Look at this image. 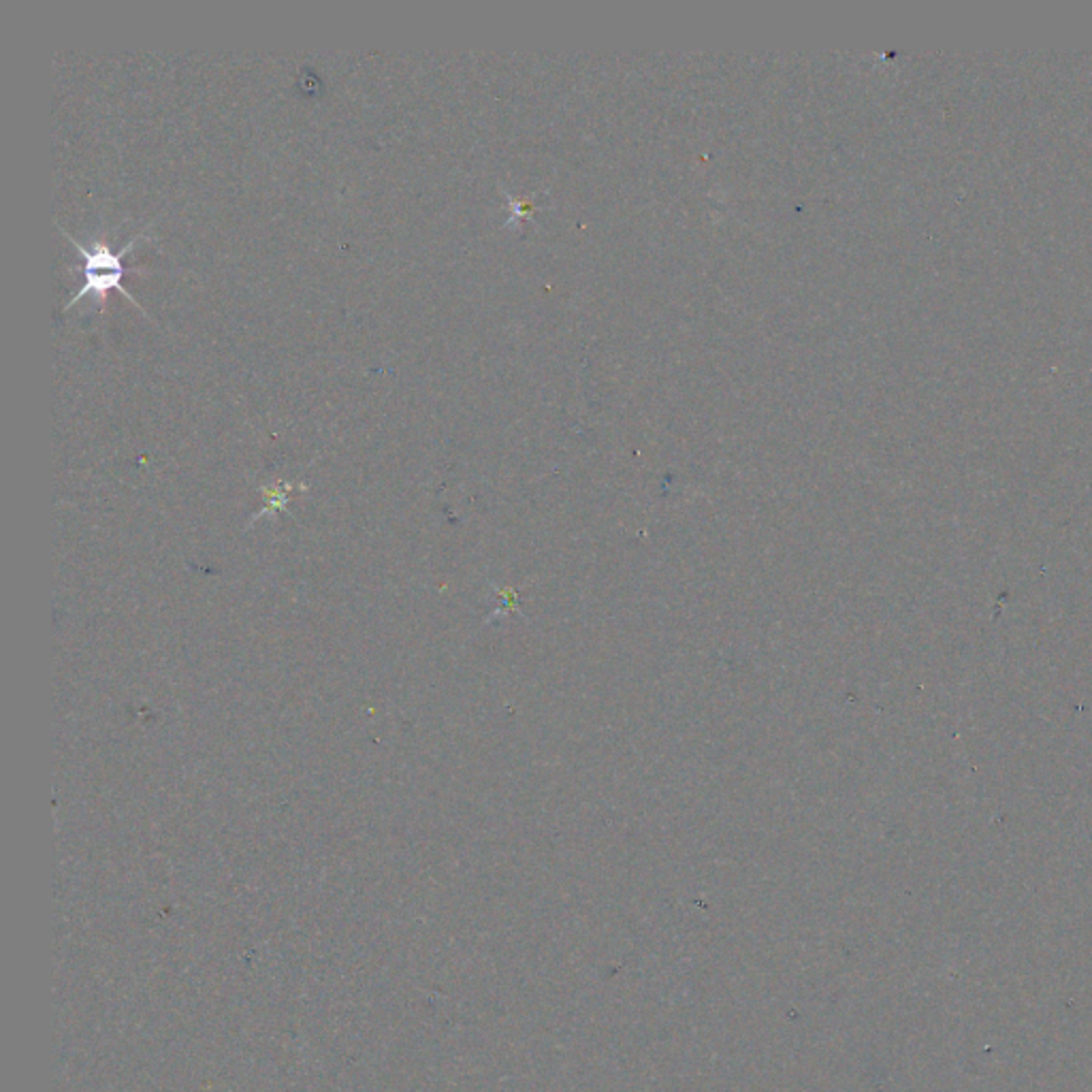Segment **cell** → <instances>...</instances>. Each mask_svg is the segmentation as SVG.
Returning <instances> with one entry per match:
<instances>
[{
  "label": "cell",
  "mask_w": 1092,
  "mask_h": 1092,
  "mask_svg": "<svg viewBox=\"0 0 1092 1092\" xmlns=\"http://www.w3.org/2000/svg\"><path fill=\"white\" fill-rule=\"evenodd\" d=\"M148 227H150V222H148ZM148 227H146V229H148ZM58 229H61V233H62L66 239H69L77 250H80L82 265H80V267H73V269H75V272H82V274H84V284L80 286V291H77V293L69 299V302L64 303V310H69V307L75 305L77 299H82V297H85V295H92L96 305H105V303H108L109 291H120L124 297H129L131 302H133L134 305H137L141 312H146V310H143V307H141V303L137 302V297H133V295L127 291V288L122 286V278L127 276V265L122 263V258H124V255H127L134 244H137V241H139L143 235H146V229H141L139 233L134 235L127 246H122L120 253H113L108 241H103V239H94L90 246H85V244H82L80 239H75V237L69 233V231H64L61 225H58Z\"/></svg>",
  "instance_id": "6da1fadb"
},
{
  "label": "cell",
  "mask_w": 1092,
  "mask_h": 1092,
  "mask_svg": "<svg viewBox=\"0 0 1092 1092\" xmlns=\"http://www.w3.org/2000/svg\"><path fill=\"white\" fill-rule=\"evenodd\" d=\"M293 489H295L293 482H276V485H272V487H263V496L267 499L265 512L284 508L288 497H291Z\"/></svg>",
  "instance_id": "7a4b0ae2"
}]
</instances>
